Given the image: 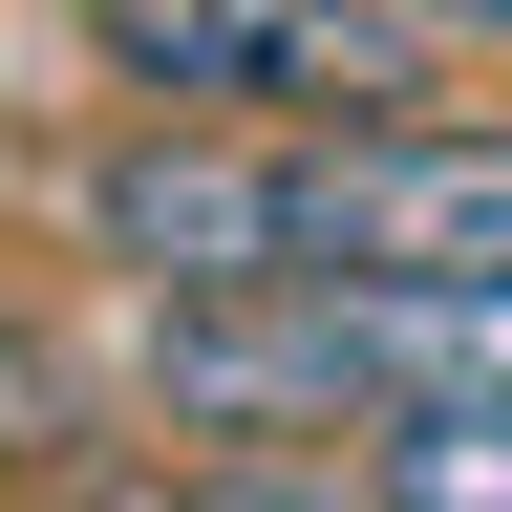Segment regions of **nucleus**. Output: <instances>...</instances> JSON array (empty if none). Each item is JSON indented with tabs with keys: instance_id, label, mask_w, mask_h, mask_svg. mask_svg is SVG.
<instances>
[{
	"instance_id": "6",
	"label": "nucleus",
	"mask_w": 512,
	"mask_h": 512,
	"mask_svg": "<svg viewBox=\"0 0 512 512\" xmlns=\"http://www.w3.org/2000/svg\"><path fill=\"white\" fill-rule=\"evenodd\" d=\"M427 22H448V43H512V0H427Z\"/></svg>"
},
{
	"instance_id": "2",
	"label": "nucleus",
	"mask_w": 512,
	"mask_h": 512,
	"mask_svg": "<svg viewBox=\"0 0 512 512\" xmlns=\"http://www.w3.org/2000/svg\"><path fill=\"white\" fill-rule=\"evenodd\" d=\"M86 256L150 299H235V278H299V128H235V107H128L86 150Z\"/></svg>"
},
{
	"instance_id": "5",
	"label": "nucleus",
	"mask_w": 512,
	"mask_h": 512,
	"mask_svg": "<svg viewBox=\"0 0 512 512\" xmlns=\"http://www.w3.org/2000/svg\"><path fill=\"white\" fill-rule=\"evenodd\" d=\"M64 448H107V406H86V363H64L43 320H0V470H64Z\"/></svg>"
},
{
	"instance_id": "3",
	"label": "nucleus",
	"mask_w": 512,
	"mask_h": 512,
	"mask_svg": "<svg viewBox=\"0 0 512 512\" xmlns=\"http://www.w3.org/2000/svg\"><path fill=\"white\" fill-rule=\"evenodd\" d=\"M299 278H512V107L299 128Z\"/></svg>"
},
{
	"instance_id": "4",
	"label": "nucleus",
	"mask_w": 512,
	"mask_h": 512,
	"mask_svg": "<svg viewBox=\"0 0 512 512\" xmlns=\"http://www.w3.org/2000/svg\"><path fill=\"white\" fill-rule=\"evenodd\" d=\"M363 406H512V278H342Z\"/></svg>"
},
{
	"instance_id": "1",
	"label": "nucleus",
	"mask_w": 512,
	"mask_h": 512,
	"mask_svg": "<svg viewBox=\"0 0 512 512\" xmlns=\"http://www.w3.org/2000/svg\"><path fill=\"white\" fill-rule=\"evenodd\" d=\"M107 107H235V128H363L448 86L427 0H86Z\"/></svg>"
}]
</instances>
